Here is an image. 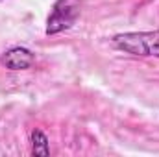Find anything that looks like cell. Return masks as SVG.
Wrapping results in <instances>:
<instances>
[{"label":"cell","instance_id":"cell-1","mask_svg":"<svg viewBox=\"0 0 159 157\" xmlns=\"http://www.w3.org/2000/svg\"><path fill=\"white\" fill-rule=\"evenodd\" d=\"M113 46L131 56L141 57H159V30L156 32H128L119 34L113 39Z\"/></svg>","mask_w":159,"mask_h":157},{"label":"cell","instance_id":"cell-2","mask_svg":"<svg viewBox=\"0 0 159 157\" xmlns=\"http://www.w3.org/2000/svg\"><path fill=\"white\" fill-rule=\"evenodd\" d=\"M78 17L80 0H56L46 20V35H56L69 30L78 20Z\"/></svg>","mask_w":159,"mask_h":157},{"label":"cell","instance_id":"cell-3","mask_svg":"<svg viewBox=\"0 0 159 157\" xmlns=\"http://www.w3.org/2000/svg\"><path fill=\"white\" fill-rule=\"evenodd\" d=\"M0 63L9 70H26L35 63V54L24 46H13L4 52Z\"/></svg>","mask_w":159,"mask_h":157},{"label":"cell","instance_id":"cell-4","mask_svg":"<svg viewBox=\"0 0 159 157\" xmlns=\"http://www.w3.org/2000/svg\"><path fill=\"white\" fill-rule=\"evenodd\" d=\"M30 144H32V154L34 155H50L48 137L41 129H34L30 133Z\"/></svg>","mask_w":159,"mask_h":157}]
</instances>
